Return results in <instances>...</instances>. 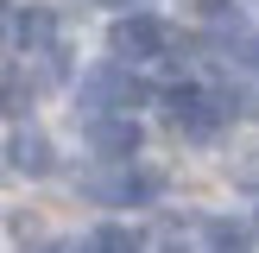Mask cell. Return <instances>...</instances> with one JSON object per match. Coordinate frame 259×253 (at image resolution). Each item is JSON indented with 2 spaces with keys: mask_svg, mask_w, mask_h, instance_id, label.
Returning <instances> with one entry per match:
<instances>
[{
  "mask_svg": "<svg viewBox=\"0 0 259 253\" xmlns=\"http://www.w3.org/2000/svg\"><path fill=\"white\" fill-rule=\"evenodd\" d=\"M139 101H146V82L120 63H101V70L82 76V108H95V114H133Z\"/></svg>",
  "mask_w": 259,
  "mask_h": 253,
  "instance_id": "6da1fadb",
  "label": "cell"
},
{
  "mask_svg": "<svg viewBox=\"0 0 259 253\" xmlns=\"http://www.w3.org/2000/svg\"><path fill=\"white\" fill-rule=\"evenodd\" d=\"M89 146H95L101 158H133L139 120H133V114H95V120H89Z\"/></svg>",
  "mask_w": 259,
  "mask_h": 253,
  "instance_id": "7a4b0ae2",
  "label": "cell"
},
{
  "mask_svg": "<svg viewBox=\"0 0 259 253\" xmlns=\"http://www.w3.org/2000/svg\"><path fill=\"white\" fill-rule=\"evenodd\" d=\"M114 51H120V57H152V51H164V25L146 19V13L114 19Z\"/></svg>",
  "mask_w": 259,
  "mask_h": 253,
  "instance_id": "3957f363",
  "label": "cell"
},
{
  "mask_svg": "<svg viewBox=\"0 0 259 253\" xmlns=\"http://www.w3.org/2000/svg\"><path fill=\"white\" fill-rule=\"evenodd\" d=\"M7 158H13V171H25V177H38V171H51V139L38 133V126H13V139H7Z\"/></svg>",
  "mask_w": 259,
  "mask_h": 253,
  "instance_id": "277c9868",
  "label": "cell"
},
{
  "mask_svg": "<svg viewBox=\"0 0 259 253\" xmlns=\"http://www.w3.org/2000/svg\"><path fill=\"white\" fill-rule=\"evenodd\" d=\"M89 196L95 202H139V196H152V177H133V171H114V177H89Z\"/></svg>",
  "mask_w": 259,
  "mask_h": 253,
  "instance_id": "5b68a950",
  "label": "cell"
},
{
  "mask_svg": "<svg viewBox=\"0 0 259 253\" xmlns=\"http://www.w3.org/2000/svg\"><path fill=\"white\" fill-rule=\"evenodd\" d=\"M13 38H19V45H51V13H45V7L13 13Z\"/></svg>",
  "mask_w": 259,
  "mask_h": 253,
  "instance_id": "8992f818",
  "label": "cell"
},
{
  "mask_svg": "<svg viewBox=\"0 0 259 253\" xmlns=\"http://www.w3.org/2000/svg\"><path fill=\"white\" fill-rule=\"evenodd\" d=\"M202 234H209V253H247V228L234 222H202Z\"/></svg>",
  "mask_w": 259,
  "mask_h": 253,
  "instance_id": "52a82bcc",
  "label": "cell"
},
{
  "mask_svg": "<svg viewBox=\"0 0 259 253\" xmlns=\"http://www.w3.org/2000/svg\"><path fill=\"white\" fill-rule=\"evenodd\" d=\"M89 247H95V253H139V234H133V228H120V222H108V228H95Z\"/></svg>",
  "mask_w": 259,
  "mask_h": 253,
  "instance_id": "ba28073f",
  "label": "cell"
},
{
  "mask_svg": "<svg viewBox=\"0 0 259 253\" xmlns=\"http://www.w3.org/2000/svg\"><path fill=\"white\" fill-rule=\"evenodd\" d=\"M108 7H133V0H108Z\"/></svg>",
  "mask_w": 259,
  "mask_h": 253,
  "instance_id": "9c48e42d",
  "label": "cell"
}]
</instances>
